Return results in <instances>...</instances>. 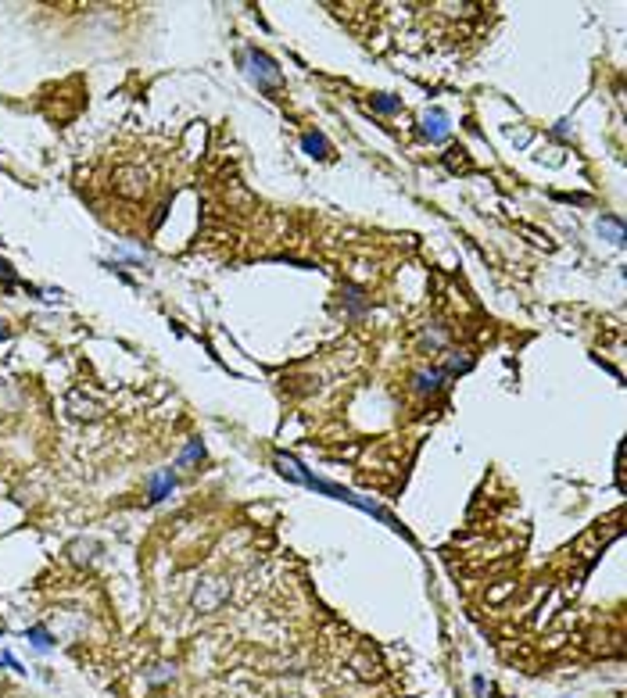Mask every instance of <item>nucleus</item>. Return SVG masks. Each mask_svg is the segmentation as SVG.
I'll return each instance as SVG.
<instances>
[{
	"label": "nucleus",
	"instance_id": "5",
	"mask_svg": "<svg viewBox=\"0 0 627 698\" xmlns=\"http://www.w3.org/2000/svg\"><path fill=\"white\" fill-rule=\"evenodd\" d=\"M26 638H29V641H33V645H36L39 652L54 648V638H51V634H47L44 627H29V630H26Z\"/></svg>",
	"mask_w": 627,
	"mask_h": 698
},
{
	"label": "nucleus",
	"instance_id": "7",
	"mask_svg": "<svg viewBox=\"0 0 627 698\" xmlns=\"http://www.w3.org/2000/svg\"><path fill=\"white\" fill-rule=\"evenodd\" d=\"M197 458H204V448H201V440H194L191 448H186V451L179 455V469H183V465H191V462H197Z\"/></svg>",
	"mask_w": 627,
	"mask_h": 698
},
{
	"label": "nucleus",
	"instance_id": "9",
	"mask_svg": "<svg viewBox=\"0 0 627 698\" xmlns=\"http://www.w3.org/2000/svg\"><path fill=\"white\" fill-rule=\"evenodd\" d=\"M0 337H8V330H0Z\"/></svg>",
	"mask_w": 627,
	"mask_h": 698
},
{
	"label": "nucleus",
	"instance_id": "4",
	"mask_svg": "<svg viewBox=\"0 0 627 698\" xmlns=\"http://www.w3.org/2000/svg\"><path fill=\"white\" fill-rule=\"evenodd\" d=\"M599 233H606L613 244H620L624 240V226H620V219H610V215H602L599 219Z\"/></svg>",
	"mask_w": 627,
	"mask_h": 698
},
{
	"label": "nucleus",
	"instance_id": "1",
	"mask_svg": "<svg viewBox=\"0 0 627 698\" xmlns=\"http://www.w3.org/2000/svg\"><path fill=\"white\" fill-rule=\"evenodd\" d=\"M251 75H255L258 82H265V87H273V82H280V72H276V65L269 61L265 54H258V51H251Z\"/></svg>",
	"mask_w": 627,
	"mask_h": 698
},
{
	"label": "nucleus",
	"instance_id": "8",
	"mask_svg": "<svg viewBox=\"0 0 627 698\" xmlns=\"http://www.w3.org/2000/svg\"><path fill=\"white\" fill-rule=\"evenodd\" d=\"M373 108L384 111V115H391V111H398V100L387 97V93H380V97H373Z\"/></svg>",
	"mask_w": 627,
	"mask_h": 698
},
{
	"label": "nucleus",
	"instance_id": "3",
	"mask_svg": "<svg viewBox=\"0 0 627 698\" xmlns=\"http://www.w3.org/2000/svg\"><path fill=\"white\" fill-rule=\"evenodd\" d=\"M176 487V480H173V473H158V476H151V501H161V498H169V491Z\"/></svg>",
	"mask_w": 627,
	"mask_h": 698
},
{
	"label": "nucleus",
	"instance_id": "2",
	"mask_svg": "<svg viewBox=\"0 0 627 698\" xmlns=\"http://www.w3.org/2000/svg\"><path fill=\"white\" fill-rule=\"evenodd\" d=\"M423 125H427V136H430V140H445V136H448V115H445L441 108H434Z\"/></svg>",
	"mask_w": 627,
	"mask_h": 698
},
{
	"label": "nucleus",
	"instance_id": "6",
	"mask_svg": "<svg viewBox=\"0 0 627 698\" xmlns=\"http://www.w3.org/2000/svg\"><path fill=\"white\" fill-rule=\"evenodd\" d=\"M301 143H305V151H308V154H316V158H326V140H323L319 133H308V136H305Z\"/></svg>",
	"mask_w": 627,
	"mask_h": 698
}]
</instances>
